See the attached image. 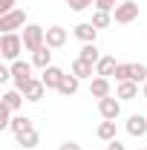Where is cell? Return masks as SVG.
I'll list each match as a JSON object with an SVG mask.
<instances>
[{
	"instance_id": "1",
	"label": "cell",
	"mask_w": 147,
	"mask_h": 150,
	"mask_svg": "<svg viewBox=\"0 0 147 150\" xmlns=\"http://www.w3.org/2000/svg\"><path fill=\"white\" fill-rule=\"evenodd\" d=\"M23 49H26L23 46V35H15V32L0 35V55L6 58V61H18Z\"/></svg>"
},
{
	"instance_id": "2",
	"label": "cell",
	"mask_w": 147,
	"mask_h": 150,
	"mask_svg": "<svg viewBox=\"0 0 147 150\" xmlns=\"http://www.w3.org/2000/svg\"><path fill=\"white\" fill-rule=\"evenodd\" d=\"M23 46H26V52H37L40 46H46V29L37 23H29L23 29Z\"/></svg>"
},
{
	"instance_id": "3",
	"label": "cell",
	"mask_w": 147,
	"mask_h": 150,
	"mask_svg": "<svg viewBox=\"0 0 147 150\" xmlns=\"http://www.w3.org/2000/svg\"><path fill=\"white\" fill-rule=\"evenodd\" d=\"M26 9H12L9 15H0V32H15V29H26Z\"/></svg>"
},
{
	"instance_id": "4",
	"label": "cell",
	"mask_w": 147,
	"mask_h": 150,
	"mask_svg": "<svg viewBox=\"0 0 147 150\" xmlns=\"http://www.w3.org/2000/svg\"><path fill=\"white\" fill-rule=\"evenodd\" d=\"M136 18H139V3L136 0H121L112 9V20L115 23H133Z\"/></svg>"
},
{
	"instance_id": "5",
	"label": "cell",
	"mask_w": 147,
	"mask_h": 150,
	"mask_svg": "<svg viewBox=\"0 0 147 150\" xmlns=\"http://www.w3.org/2000/svg\"><path fill=\"white\" fill-rule=\"evenodd\" d=\"M32 67L35 64H29V61H12V81H15V90H23L26 87V81H32Z\"/></svg>"
},
{
	"instance_id": "6",
	"label": "cell",
	"mask_w": 147,
	"mask_h": 150,
	"mask_svg": "<svg viewBox=\"0 0 147 150\" xmlns=\"http://www.w3.org/2000/svg\"><path fill=\"white\" fill-rule=\"evenodd\" d=\"M98 112H101V118H104V121H115V118L121 115V101H118V98H112V95H107V98H101V101H98Z\"/></svg>"
},
{
	"instance_id": "7",
	"label": "cell",
	"mask_w": 147,
	"mask_h": 150,
	"mask_svg": "<svg viewBox=\"0 0 147 150\" xmlns=\"http://www.w3.org/2000/svg\"><path fill=\"white\" fill-rule=\"evenodd\" d=\"M26 101H40L43 95H46V84L40 81V78H32V81H26V87L20 90Z\"/></svg>"
},
{
	"instance_id": "8",
	"label": "cell",
	"mask_w": 147,
	"mask_h": 150,
	"mask_svg": "<svg viewBox=\"0 0 147 150\" xmlns=\"http://www.w3.org/2000/svg\"><path fill=\"white\" fill-rule=\"evenodd\" d=\"M66 38H69V32H66L64 26H49V29H46V46H49V49H61V46L66 43Z\"/></svg>"
},
{
	"instance_id": "9",
	"label": "cell",
	"mask_w": 147,
	"mask_h": 150,
	"mask_svg": "<svg viewBox=\"0 0 147 150\" xmlns=\"http://www.w3.org/2000/svg\"><path fill=\"white\" fill-rule=\"evenodd\" d=\"M64 69H61V67H55V64H52V67H46V69H43V75H40V81H43V84H46V90H58V87H61V81H64Z\"/></svg>"
},
{
	"instance_id": "10",
	"label": "cell",
	"mask_w": 147,
	"mask_h": 150,
	"mask_svg": "<svg viewBox=\"0 0 147 150\" xmlns=\"http://www.w3.org/2000/svg\"><path fill=\"white\" fill-rule=\"evenodd\" d=\"M127 133L133 136V139H144L147 136V115H130L127 118Z\"/></svg>"
},
{
	"instance_id": "11",
	"label": "cell",
	"mask_w": 147,
	"mask_h": 150,
	"mask_svg": "<svg viewBox=\"0 0 147 150\" xmlns=\"http://www.w3.org/2000/svg\"><path fill=\"white\" fill-rule=\"evenodd\" d=\"M90 95L92 98H107L110 95V78H104V75H95V78H90Z\"/></svg>"
},
{
	"instance_id": "12",
	"label": "cell",
	"mask_w": 147,
	"mask_h": 150,
	"mask_svg": "<svg viewBox=\"0 0 147 150\" xmlns=\"http://www.w3.org/2000/svg\"><path fill=\"white\" fill-rule=\"evenodd\" d=\"M72 35L81 40V43H95V38H98V29L92 26V23H78L72 29Z\"/></svg>"
},
{
	"instance_id": "13",
	"label": "cell",
	"mask_w": 147,
	"mask_h": 150,
	"mask_svg": "<svg viewBox=\"0 0 147 150\" xmlns=\"http://www.w3.org/2000/svg\"><path fill=\"white\" fill-rule=\"evenodd\" d=\"M69 72L75 75V78H92L95 75V64H87V61H81V58H75L72 61V67H69Z\"/></svg>"
},
{
	"instance_id": "14",
	"label": "cell",
	"mask_w": 147,
	"mask_h": 150,
	"mask_svg": "<svg viewBox=\"0 0 147 150\" xmlns=\"http://www.w3.org/2000/svg\"><path fill=\"white\" fill-rule=\"evenodd\" d=\"M9 130L15 133V139H18V136H23V133L35 130V121H32L29 115H15V118H12V127H9Z\"/></svg>"
},
{
	"instance_id": "15",
	"label": "cell",
	"mask_w": 147,
	"mask_h": 150,
	"mask_svg": "<svg viewBox=\"0 0 147 150\" xmlns=\"http://www.w3.org/2000/svg\"><path fill=\"white\" fill-rule=\"evenodd\" d=\"M115 98H121V101H133V98H139V84H136V81H121L118 90H115Z\"/></svg>"
},
{
	"instance_id": "16",
	"label": "cell",
	"mask_w": 147,
	"mask_h": 150,
	"mask_svg": "<svg viewBox=\"0 0 147 150\" xmlns=\"http://www.w3.org/2000/svg\"><path fill=\"white\" fill-rule=\"evenodd\" d=\"M115 67H118V61H115L112 55H101V61L95 64V75L110 78V75H115Z\"/></svg>"
},
{
	"instance_id": "17",
	"label": "cell",
	"mask_w": 147,
	"mask_h": 150,
	"mask_svg": "<svg viewBox=\"0 0 147 150\" xmlns=\"http://www.w3.org/2000/svg\"><path fill=\"white\" fill-rule=\"evenodd\" d=\"M32 64H35L37 69H46V67H52V52H49V46H40L37 52H32Z\"/></svg>"
},
{
	"instance_id": "18",
	"label": "cell",
	"mask_w": 147,
	"mask_h": 150,
	"mask_svg": "<svg viewBox=\"0 0 147 150\" xmlns=\"http://www.w3.org/2000/svg\"><path fill=\"white\" fill-rule=\"evenodd\" d=\"M78 87H81V78H75V75L69 72V75H64L58 93H61V95H75V93H78Z\"/></svg>"
},
{
	"instance_id": "19",
	"label": "cell",
	"mask_w": 147,
	"mask_h": 150,
	"mask_svg": "<svg viewBox=\"0 0 147 150\" xmlns=\"http://www.w3.org/2000/svg\"><path fill=\"white\" fill-rule=\"evenodd\" d=\"M3 104L12 112L20 110V107H23V93H20V90H6V93H3Z\"/></svg>"
},
{
	"instance_id": "20",
	"label": "cell",
	"mask_w": 147,
	"mask_h": 150,
	"mask_svg": "<svg viewBox=\"0 0 147 150\" xmlns=\"http://www.w3.org/2000/svg\"><path fill=\"white\" fill-rule=\"evenodd\" d=\"M78 58H81V61H87V64H98V61H101V52H98V46H95V43H84V46H81V52H78Z\"/></svg>"
},
{
	"instance_id": "21",
	"label": "cell",
	"mask_w": 147,
	"mask_h": 150,
	"mask_svg": "<svg viewBox=\"0 0 147 150\" xmlns=\"http://www.w3.org/2000/svg\"><path fill=\"white\" fill-rule=\"evenodd\" d=\"M18 144H20V147H26V150L37 147V144H40V133H37V130L23 133V136H18Z\"/></svg>"
},
{
	"instance_id": "22",
	"label": "cell",
	"mask_w": 147,
	"mask_h": 150,
	"mask_svg": "<svg viewBox=\"0 0 147 150\" xmlns=\"http://www.w3.org/2000/svg\"><path fill=\"white\" fill-rule=\"evenodd\" d=\"M95 29H104V26H110L112 23V12H104V9H95V15H92V20H90Z\"/></svg>"
},
{
	"instance_id": "23",
	"label": "cell",
	"mask_w": 147,
	"mask_h": 150,
	"mask_svg": "<svg viewBox=\"0 0 147 150\" xmlns=\"http://www.w3.org/2000/svg\"><path fill=\"white\" fill-rule=\"evenodd\" d=\"M98 139L101 142H112L115 139V121H101L98 124Z\"/></svg>"
},
{
	"instance_id": "24",
	"label": "cell",
	"mask_w": 147,
	"mask_h": 150,
	"mask_svg": "<svg viewBox=\"0 0 147 150\" xmlns=\"http://www.w3.org/2000/svg\"><path fill=\"white\" fill-rule=\"evenodd\" d=\"M115 81H133V64H118L115 67Z\"/></svg>"
},
{
	"instance_id": "25",
	"label": "cell",
	"mask_w": 147,
	"mask_h": 150,
	"mask_svg": "<svg viewBox=\"0 0 147 150\" xmlns=\"http://www.w3.org/2000/svg\"><path fill=\"white\" fill-rule=\"evenodd\" d=\"M9 127H12V110L0 104V130H9Z\"/></svg>"
},
{
	"instance_id": "26",
	"label": "cell",
	"mask_w": 147,
	"mask_h": 150,
	"mask_svg": "<svg viewBox=\"0 0 147 150\" xmlns=\"http://www.w3.org/2000/svg\"><path fill=\"white\" fill-rule=\"evenodd\" d=\"M133 81L136 84H144L147 81V67L144 64H133Z\"/></svg>"
},
{
	"instance_id": "27",
	"label": "cell",
	"mask_w": 147,
	"mask_h": 150,
	"mask_svg": "<svg viewBox=\"0 0 147 150\" xmlns=\"http://www.w3.org/2000/svg\"><path fill=\"white\" fill-rule=\"evenodd\" d=\"M95 0H66V6L72 9V12H84V9H90Z\"/></svg>"
},
{
	"instance_id": "28",
	"label": "cell",
	"mask_w": 147,
	"mask_h": 150,
	"mask_svg": "<svg viewBox=\"0 0 147 150\" xmlns=\"http://www.w3.org/2000/svg\"><path fill=\"white\" fill-rule=\"evenodd\" d=\"M118 6V0H95V9H104V12H112Z\"/></svg>"
},
{
	"instance_id": "29",
	"label": "cell",
	"mask_w": 147,
	"mask_h": 150,
	"mask_svg": "<svg viewBox=\"0 0 147 150\" xmlns=\"http://www.w3.org/2000/svg\"><path fill=\"white\" fill-rule=\"evenodd\" d=\"M15 9V0H0V15H9Z\"/></svg>"
},
{
	"instance_id": "30",
	"label": "cell",
	"mask_w": 147,
	"mask_h": 150,
	"mask_svg": "<svg viewBox=\"0 0 147 150\" xmlns=\"http://www.w3.org/2000/svg\"><path fill=\"white\" fill-rule=\"evenodd\" d=\"M107 150H127V147H124L118 139H112V142H107Z\"/></svg>"
},
{
	"instance_id": "31",
	"label": "cell",
	"mask_w": 147,
	"mask_h": 150,
	"mask_svg": "<svg viewBox=\"0 0 147 150\" xmlns=\"http://www.w3.org/2000/svg\"><path fill=\"white\" fill-rule=\"evenodd\" d=\"M58 150H81V144H78V142H64Z\"/></svg>"
},
{
	"instance_id": "32",
	"label": "cell",
	"mask_w": 147,
	"mask_h": 150,
	"mask_svg": "<svg viewBox=\"0 0 147 150\" xmlns=\"http://www.w3.org/2000/svg\"><path fill=\"white\" fill-rule=\"evenodd\" d=\"M12 78V67H0V81H9Z\"/></svg>"
},
{
	"instance_id": "33",
	"label": "cell",
	"mask_w": 147,
	"mask_h": 150,
	"mask_svg": "<svg viewBox=\"0 0 147 150\" xmlns=\"http://www.w3.org/2000/svg\"><path fill=\"white\" fill-rule=\"evenodd\" d=\"M141 98H147V81L141 84Z\"/></svg>"
},
{
	"instance_id": "34",
	"label": "cell",
	"mask_w": 147,
	"mask_h": 150,
	"mask_svg": "<svg viewBox=\"0 0 147 150\" xmlns=\"http://www.w3.org/2000/svg\"><path fill=\"white\" fill-rule=\"evenodd\" d=\"M141 150H147V147H141Z\"/></svg>"
}]
</instances>
